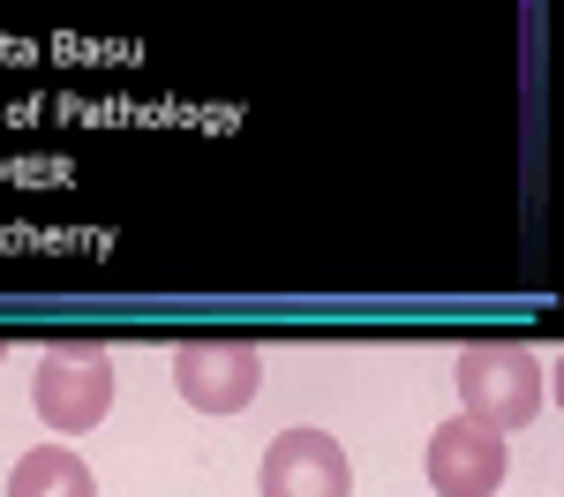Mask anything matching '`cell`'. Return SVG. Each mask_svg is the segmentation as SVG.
Wrapping results in <instances>:
<instances>
[{"instance_id": "3957f363", "label": "cell", "mask_w": 564, "mask_h": 497, "mask_svg": "<svg viewBox=\"0 0 564 497\" xmlns=\"http://www.w3.org/2000/svg\"><path fill=\"white\" fill-rule=\"evenodd\" d=\"M174 385L204 414H241L263 392V355L257 339H181L174 347Z\"/></svg>"}, {"instance_id": "7a4b0ae2", "label": "cell", "mask_w": 564, "mask_h": 497, "mask_svg": "<svg viewBox=\"0 0 564 497\" xmlns=\"http://www.w3.org/2000/svg\"><path fill=\"white\" fill-rule=\"evenodd\" d=\"M459 400L481 430H520L542 414V361L527 347H467L459 355Z\"/></svg>"}, {"instance_id": "6da1fadb", "label": "cell", "mask_w": 564, "mask_h": 497, "mask_svg": "<svg viewBox=\"0 0 564 497\" xmlns=\"http://www.w3.org/2000/svg\"><path fill=\"white\" fill-rule=\"evenodd\" d=\"M31 400H39V422L61 430V437L98 430V414L113 407V361H106V347H90V339H53L45 361H39Z\"/></svg>"}, {"instance_id": "5b68a950", "label": "cell", "mask_w": 564, "mask_h": 497, "mask_svg": "<svg viewBox=\"0 0 564 497\" xmlns=\"http://www.w3.org/2000/svg\"><path fill=\"white\" fill-rule=\"evenodd\" d=\"M263 497H354V467L332 430H286L263 452Z\"/></svg>"}, {"instance_id": "8992f818", "label": "cell", "mask_w": 564, "mask_h": 497, "mask_svg": "<svg viewBox=\"0 0 564 497\" xmlns=\"http://www.w3.org/2000/svg\"><path fill=\"white\" fill-rule=\"evenodd\" d=\"M8 497H98V483L68 445H31L8 475Z\"/></svg>"}, {"instance_id": "277c9868", "label": "cell", "mask_w": 564, "mask_h": 497, "mask_svg": "<svg viewBox=\"0 0 564 497\" xmlns=\"http://www.w3.org/2000/svg\"><path fill=\"white\" fill-rule=\"evenodd\" d=\"M512 452H505V430H481L475 414L444 422L430 437V490L436 497H489L505 483Z\"/></svg>"}]
</instances>
